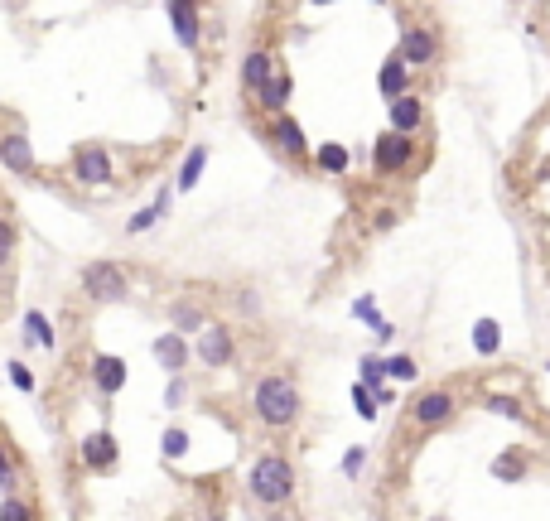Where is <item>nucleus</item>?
Wrapping results in <instances>:
<instances>
[{
	"mask_svg": "<svg viewBox=\"0 0 550 521\" xmlns=\"http://www.w3.org/2000/svg\"><path fill=\"white\" fill-rule=\"evenodd\" d=\"M304 411L300 382L290 372H266L261 382L251 386V415L266 425V430H290Z\"/></svg>",
	"mask_w": 550,
	"mask_h": 521,
	"instance_id": "nucleus-1",
	"label": "nucleus"
},
{
	"mask_svg": "<svg viewBox=\"0 0 550 521\" xmlns=\"http://www.w3.org/2000/svg\"><path fill=\"white\" fill-rule=\"evenodd\" d=\"M247 488L261 507H285L295 497V488H300V478H295V464L285 454H261L247 473Z\"/></svg>",
	"mask_w": 550,
	"mask_h": 521,
	"instance_id": "nucleus-2",
	"label": "nucleus"
},
{
	"mask_svg": "<svg viewBox=\"0 0 550 521\" xmlns=\"http://www.w3.org/2000/svg\"><path fill=\"white\" fill-rule=\"evenodd\" d=\"M78 285L92 304H121L131 295V275H126L121 261H87L78 271Z\"/></svg>",
	"mask_w": 550,
	"mask_h": 521,
	"instance_id": "nucleus-3",
	"label": "nucleus"
},
{
	"mask_svg": "<svg viewBox=\"0 0 550 521\" xmlns=\"http://www.w3.org/2000/svg\"><path fill=\"white\" fill-rule=\"evenodd\" d=\"M406 415H411V425L420 435H435V430H444L459 415V396L449 386H430V391H420L411 406H406Z\"/></svg>",
	"mask_w": 550,
	"mask_h": 521,
	"instance_id": "nucleus-4",
	"label": "nucleus"
},
{
	"mask_svg": "<svg viewBox=\"0 0 550 521\" xmlns=\"http://www.w3.org/2000/svg\"><path fill=\"white\" fill-rule=\"evenodd\" d=\"M396 58L406 68H435L440 63V29L435 25H406L401 29V44H396Z\"/></svg>",
	"mask_w": 550,
	"mask_h": 521,
	"instance_id": "nucleus-5",
	"label": "nucleus"
},
{
	"mask_svg": "<svg viewBox=\"0 0 550 521\" xmlns=\"http://www.w3.org/2000/svg\"><path fill=\"white\" fill-rule=\"evenodd\" d=\"M73 179H78L83 189H107L111 179H116V165H111L107 145H97V140L78 145V150H73Z\"/></svg>",
	"mask_w": 550,
	"mask_h": 521,
	"instance_id": "nucleus-6",
	"label": "nucleus"
},
{
	"mask_svg": "<svg viewBox=\"0 0 550 521\" xmlns=\"http://www.w3.org/2000/svg\"><path fill=\"white\" fill-rule=\"evenodd\" d=\"M415 160V140L411 136H396V131H382V136L372 140V169L377 174H401V169H411Z\"/></svg>",
	"mask_w": 550,
	"mask_h": 521,
	"instance_id": "nucleus-7",
	"label": "nucleus"
},
{
	"mask_svg": "<svg viewBox=\"0 0 550 521\" xmlns=\"http://www.w3.org/2000/svg\"><path fill=\"white\" fill-rule=\"evenodd\" d=\"M193 353H198L203 367H227L237 357V333L227 329V324H208V329L193 338Z\"/></svg>",
	"mask_w": 550,
	"mask_h": 521,
	"instance_id": "nucleus-8",
	"label": "nucleus"
},
{
	"mask_svg": "<svg viewBox=\"0 0 550 521\" xmlns=\"http://www.w3.org/2000/svg\"><path fill=\"white\" fill-rule=\"evenodd\" d=\"M78 459H83L87 473H111V468L121 464V444H116L111 430H92L83 439V449H78Z\"/></svg>",
	"mask_w": 550,
	"mask_h": 521,
	"instance_id": "nucleus-9",
	"label": "nucleus"
},
{
	"mask_svg": "<svg viewBox=\"0 0 550 521\" xmlns=\"http://www.w3.org/2000/svg\"><path fill=\"white\" fill-rule=\"evenodd\" d=\"M165 15H169V25H174V39L193 54V49L203 44V10H198L193 0H169Z\"/></svg>",
	"mask_w": 550,
	"mask_h": 521,
	"instance_id": "nucleus-10",
	"label": "nucleus"
},
{
	"mask_svg": "<svg viewBox=\"0 0 550 521\" xmlns=\"http://www.w3.org/2000/svg\"><path fill=\"white\" fill-rule=\"evenodd\" d=\"M150 357L165 367L169 377H184V367H189V338H179L174 329L160 333V338L150 343Z\"/></svg>",
	"mask_w": 550,
	"mask_h": 521,
	"instance_id": "nucleus-11",
	"label": "nucleus"
},
{
	"mask_svg": "<svg viewBox=\"0 0 550 521\" xmlns=\"http://www.w3.org/2000/svg\"><path fill=\"white\" fill-rule=\"evenodd\" d=\"M275 73H280V58H275L271 49H251V54L242 58V87H247L251 97H261V87L271 83Z\"/></svg>",
	"mask_w": 550,
	"mask_h": 521,
	"instance_id": "nucleus-12",
	"label": "nucleus"
},
{
	"mask_svg": "<svg viewBox=\"0 0 550 521\" xmlns=\"http://www.w3.org/2000/svg\"><path fill=\"white\" fill-rule=\"evenodd\" d=\"M126 357H116V353H97L92 357V386L102 391V396H116L121 386H126Z\"/></svg>",
	"mask_w": 550,
	"mask_h": 521,
	"instance_id": "nucleus-13",
	"label": "nucleus"
},
{
	"mask_svg": "<svg viewBox=\"0 0 550 521\" xmlns=\"http://www.w3.org/2000/svg\"><path fill=\"white\" fill-rule=\"evenodd\" d=\"M0 165L10 169V174H34V140L25 131L0 136Z\"/></svg>",
	"mask_w": 550,
	"mask_h": 521,
	"instance_id": "nucleus-14",
	"label": "nucleus"
},
{
	"mask_svg": "<svg viewBox=\"0 0 550 521\" xmlns=\"http://www.w3.org/2000/svg\"><path fill=\"white\" fill-rule=\"evenodd\" d=\"M377 92L386 97V107H391V102H401V97H411V68H406L396 54L377 68Z\"/></svg>",
	"mask_w": 550,
	"mask_h": 521,
	"instance_id": "nucleus-15",
	"label": "nucleus"
},
{
	"mask_svg": "<svg viewBox=\"0 0 550 521\" xmlns=\"http://www.w3.org/2000/svg\"><path fill=\"white\" fill-rule=\"evenodd\" d=\"M271 140L280 145V150H285V155H290V160H309V140H304V126L295 121V116H290V111L271 121Z\"/></svg>",
	"mask_w": 550,
	"mask_h": 521,
	"instance_id": "nucleus-16",
	"label": "nucleus"
},
{
	"mask_svg": "<svg viewBox=\"0 0 550 521\" xmlns=\"http://www.w3.org/2000/svg\"><path fill=\"white\" fill-rule=\"evenodd\" d=\"M386 116H391V126H386V131H396V136H415V131L425 126V102L411 92V97L391 102V107H386Z\"/></svg>",
	"mask_w": 550,
	"mask_h": 521,
	"instance_id": "nucleus-17",
	"label": "nucleus"
},
{
	"mask_svg": "<svg viewBox=\"0 0 550 521\" xmlns=\"http://www.w3.org/2000/svg\"><path fill=\"white\" fill-rule=\"evenodd\" d=\"M169 324H174V333H179V338H198V333L208 329V324H213V319H208V314H203V309H198V304H189V300H174L169 304Z\"/></svg>",
	"mask_w": 550,
	"mask_h": 521,
	"instance_id": "nucleus-18",
	"label": "nucleus"
},
{
	"mask_svg": "<svg viewBox=\"0 0 550 521\" xmlns=\"http://www.w3.org/2000/svg\"><path fill=\"white\" fill-rule=\"evenodd\" d=\"M290 92H295V78H290V73L280 68V73H275L271 83L261 87L256 107H261V111H271V116H285V102H290Z\"/></svg>",
	"mask_w": 550,
	"mask_h": 521,
	"instance_id": "nucleus-19",
	"label": "nucleus"
},
{
	"mask_svg": "<svg viewBox=\"0 0 550 521\" xmlns=\"http://www.w3.org/2000/svg\"><path fill=\"white\" fill-rule=\"evenodd\" d=\"M203 169H208V145H189V155L179 160V174H174V189H179V193L198 189Z\"/></svg>",
	"mask_w": 550,
	"mask_h": 521,
	"instance_id": "nucleus-20",
	"label": "nucleus"
},
{
	"mask_svg": "<svg viewBox=\"0 0 550 521\" xmlns=\"http://www.w3.org/2000/svg\"><path fill=\"white\" fill-rule=\"evenodd\" d=\"M526 473H531V459H526L522 449H502L493 459V478L497 483H522Z\"/></svg>",
	"mask_w": 550,
	"mask_h": 521,
	"instance_id": "nucleus-21",
	"label": "nucleus"
},
{
	"mask_svg": "<svg viewBox=\"0 0 550 521\" xmlns=\"http://www.w3.org/2000/svg\"><path fill=\"white\" fill-rule=\"evenodd\" d=\"M25 343H39L44 353H54V348H58V333H54V324H49V314L29 309V314H25Z\"/></svg>",
	"mask_w": 550,
	"mask_h": 521,
	"instance_id": "nucleus-22",
	"label": "nucleus"
},
{
	"mask_svg": "<svg viewBox=\"0 0 550 521\" xmlns=\"http://www.w3.org/2000/svg\"><path fill=\"white\" fill-rule=\"evenodd\" d=\"M358 372H362L358 382L367 386L372 396H377V406H386V401H391V391H386V367H382V357H362Z\"/></svg>",
	"mask_w": 550,
	"mask_h": 521,
	"instance_id": "nucleus-23",
	"label": "nucleus"
},
{
	"mask_svg": "<svg viewBox=\"0 0 550 521\" xmlns=\"http://www.w3.org/2000/svg\"><path fill=\"white\" fill-rule=\"evenodd\" d=\"M169 213V189H160L155 193V203H150V208H140L136 218L126 222V237H140V232H150V227H155V222L165 218Z\"/></svg>",
	"mask_w": 550,
	"mask_h": 521,
	"instance_id": "nucleus-24",
	"label": "nucleus"
},
{
	"mask_svg": "<svg viewBox=\"0 0 550 521\" xmlns=\"http://www.w3.org/2000/svg\"><path fill=\"white\" fill-rule=\"evenodd\" d=\"M314 165L324 169V174H348L353 155H348V145H338V140H324V145L314 150Z\"/></svg>",
	"mask_w": 550,
	"mask_h": 521,
	"instance_id": "nucleus-25",
	"label": "nucleus"
},
{
	"mask_svg": "<svg viewBox=\"0 0 550 521\" xmlns=\"http://www.w3.org/2000/svg\"><path fill=\"white\" fill-rule=\"evenodd\" d=\"M497 348H502V324H497V319H478V324H473V353L493 357Z\"/></svg>",
	"mask_w": 550,
	"mask_h": 521,
	"instance_id": "nucleus-26",
	"label": "nucleus"
},
{
	"mask_svg": "<svg viewBox=\"0 0 550 521\" xmlns=\"http://www.w3.org/2000/svg\"><path fill=\"white\" fill-rule=\"evenodd\" d=\"M382 367H386V377H391V382H415V377H420V362H415L411 353L382 357Z\"/></svg>",
	"mask_w": 550,
	"mask_h": 521,
	"instance_id": "nucleus-27",
	"label": "nucleus"
},
{
	"mask_svg": "<svg viewBox=\"0 0 550 521\" xmlns=\"http://www.w3.org/2000/svg\"><path fill=\"white\" fill-rule=\"evenodd\" d=\"M160 449H165V459H184L189 454V430L184 425H169L165 435H160Z\"/></svg>",
	"mask_w": 550,
	"mask_h": 521,
	"instance_id": "nucleus-28",
	"label": "nucleus"
},
{
	"mask_svg": "<svg viewBox=\"0 0 550 521\" xmlns=\"http://www.w3.org/2000/svg\"><path fill=\"white\" fill-rule=\"evenodd\" d=\"M15 488H20V468H15L10 449H5V439H0V493L15 497Z\"/></svg>",
	"mask_w": 550,
	"mask_h": 521,
	"instance_id": "nucleus-29",
	"label": "nucleus"
},
{
	"mask_svg": "<svg viewBox=\"0 0 550 521\" xmlns=\"http://www.w3.org/2000/svg\"><path fill=\"white\" fill-rule=\"evenodd\" d=\"M0 521H39V517H34V507H29L25 497H5L0 502Z\"/></svg>",
	"mask_w": 550,
	"mask_h": 521,
	"instance_id": "nucleus-30",
	"label": "nucleus"
},
{
	"mask_svg": "<svg viewBox=\"0 0 550 521\" xmlns=\"http://www.w3.org/2000/svg\"><path fill=\"white\" fill-rule=\"evenodd\" d=\"M15 242H20L15 222H10V218H0V266H10V261H15Z\"/></svg>",
	"mask_w": 550,
	"mask_h": 521,
	"instance_id": "nucleus-31",
	"label": "nucleus"
},
{
	"mask_svg": "<svg viewBox=\"0 0 550 521\" xmlns=\"http://www.w3.org/2000/svg\"><path fill=\"white\" fill-rule=\"evenodd\" d=\"M353 406H358L362 420H377V396H372L362 382H353Z\"/></svg>",
	"mask_w": 550,
	"mask_h": 521,
	"instance_id": "nucleus-32",
	"label": "nucleus"
},
{
	"mask_svg": "<svg viewBox=\"0 0 550 521\" xmlns=\"http://www.w3.org/2000/svg\"><path fill=\"white\" fill-rule=\"evenodd\" d=\"M5 372H10V386H15V391H25V396H34V372H29L25 362H10Z\"/></svg>",
	"mask_w": 550,
	"mask_h": 521,
	"instance_id": "nucleus-33",
	"label": "nucleus"
},
{
	"mask_svg": "<svg viewBox=\"0 0 550 521\" xmlns=\"http://www.w3.org/2000/svg\"><path fill=\"white\" fill-rule=\"evenodd\" d=\"M362 468H367V449L353 444V449L343 454V478H362Z\"/></svg>",
	"mask_w": 550,
	"mask_h": 521,
	"instance_id": "nucleus-34",
	"label": "nucleus"
},
{
	"mask_svg": "<svg viewBox=\"0 0 550 521\" xmlns=\"http://www.w3.org/2000/svg\"><path fill=\"white\" fill-rule=\"evenodd\" d=\"M184 396H189V382H184V377H169V386H165V406H169V411H179V406H184Z\"/></svg>",
	"mask_w": 550,
	"mask_h": 521,
	"instance_id": "nucleus-35",
	"label": "nucleus"
},
{
	"mask_svg": "<svg viewBox=\"0 0 550 521\" xmlns=\"http://www.w3.org/2000/svg\"><path fill=\"white\" fill-rule=\"evenodd\" d=\"M483 406H488V411H497V415H522V401H512V396H483Z\"/></svg>",
	"mask_w": 550,
	"mask_h": 521,
	"instance_id": "nucleus-36",
	"label": "nucleus"
},
{
	"mask_svg": "<svg viewBox=\"0 0 550 521\" xmlns=\"http://www.w3.org/2000/svg\"><path fill=\"white\" fill-rule=\"evenodd\" d=\"M546 372H550V362H546Z\"/></svg>",
	"mask_w": 550,
	"mask_h": 521,
	"instance_id": "nucleus-37",
	"label": "nucleus"
},
{
	"mask_svg": "<svg viewBox=\"0 0 550 521\" xmlns=\"http://www.w3.org/2000/svg\"><path fill=\"white\" fill-rule=\"evenodd\" d=\"M435 521H444V517H435Z\"/></svg>",
	"mask_w": 550,
	"mask_h": 521,
	"instance_id": "nucleus-38",
	"label": "nucleus"
}]
</instances>
